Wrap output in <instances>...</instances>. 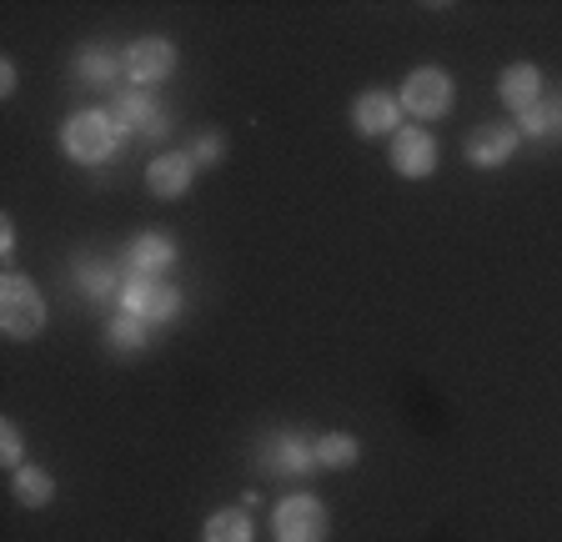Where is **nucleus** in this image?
Returning <instances> with one entry per match:
<instances>
[{
  "label": "nucleus",
  "instance_id": "nucleus-8",
  "mask_svg": "<svg viewBox=\"0 0 562 542\" xmlns=\"http://www.w3.org/2000/svg\"><path fill=\"white\" fill-rule=\"evenodd\" d=\"M171 71H176V46L166 36H140L126 46V81L136 86V91L161 86Z\"/></svg>",
  "mask_w": 562,
  "mask_h": 542
},
{
  "label": "nucleus",
  "instance_id": "nucleus-10",
  "mask_svg": "<svg viewBox=\"0 0 562 542\" xmlns=\"http://www.w3.org/2000/svg\"><path fill=\"white\" fill-rule=\"evenodd\" d=\"M351 131H357V136H397L402 101L392 91H362L351 101Z\"/></svg>",
  "mask_w": 562,
  "mask_h": 542
},
{
  "label": "nucleus",
  "instance_id": "nucleus-12",
  "mask_svg": "<svg viewBox=\"0 0 562 542\" xmlns=\"http://www.w3.org/2000/svg\"><path fill=\"white\" fill-rule=\"evenodd\" d=\"M111 116H116V126L126 131V136H161L171 121L161 116V106H156L146 91H116V106H111Z\"/></svg>",
  "mask_w": 562,
  "mask_h": 542
},
{
  "label": "nucleus",
  "instance_id": "nucleus-16",
  "mask_svg": "<svg viewBox=\"0 0 562 542\" xmlns=\"http://www.w3.org/2000/svg\"><path fill=\"white\" fill-rule=\"evenodd\" d=\"M11 497L21 507H50L56 503V477H50L46 467H31V462H25V467L11 472Z\"/></svg>",
  "mask_w": 562,
  "mask_h": 542
},
{
  "label": "nucleus",
  "instance_id": "nucleus-15",
  "mask_svg": "<svg viewBox=\"0 0 562 542\" xmlns=\"http://www.w3.org/2000/svg\"><path fill=\"white\" fill-rule=\"evenodd\" d=\"M513 126L522 131V142H552V136H562V95H542L538 106L517 111Z\"/></svg>",
  "mask_w": 562,
  "mask_h": 542
},
{
  "label": "nucleus",
  "instance_id": "nucleus-5",
  "mask_svg": "<svg viewBox=\"0 0 562 542\" xmlns=\"http://www.w3.org/2000/svg\"><path fill=\"white\" fill-rule=\"evenodd\" d=\"M116 307L126 312V317H140L146 327H161V321H171L176 312H181V292H176L171 282H156V276H126Z\"/></svg>",
  "mask_w": 562,
  "mask_h": 542
},
{
  "label": "nucleus",
  "instance_id": "nucleus-17",
  "mask_svg": "<svg viewBox=\"0 0 562 542\" xmlns=\"http://www.w3.org/2000/svg\"><path fill=\"white\" fill-rule=\"evenodd\" d=\"M76 71L86 76L91 86H111L116 81H126V50H111V46H91V50H81V66Z\"/></svg>",
  "mask_w": 562,
  "mask_h": 542
},
{
  "label": "nucleus",
  "instance_id": "nucleus-21",
  "mask_svg": "<svg viewBox=\"0 0 562 542\" xmlns=\"http://www.w3.org/2000/svg\"><path fill=\"white\" fill-rule=\"evenodd\" d=\"M76 282H81L91 296H111V302H116V296H121V282H126V276H121V271L111 267V261L86 257L81 267H76Z\"/></svg>",
  "mask_w": 562,
  "mask_h": 542
},
{
  "label": "nucleus",
  "instance_id": "nucleus-14",
  "mask_svg": "<svg viewBox=\"0 0 562 542\" xmlns=\"http://www.w3.org/2000/svg\"><path fill=\"white\" fill-rule=\"evenodd\" d=\"M261 467L267 472H296V477H302V472L316 467V452L302 432H277L267 448H261Z\"/></svg>",
  "mask_w": 562,
  "mask_h": 542
},
{
  "label": "nucleus",
  "instance_id": "nucleus-9",
  "mask_svg": "<svg viewBox=\"0 0 562 542\" xmlns=\"http://www.w3.org/2000/svg\"><path fill=\"white\" fill-rule=\"evenodd\" d=\"M196 171L201 166L191 161V151H156L146 161V191L156 201H181L191 191V181H196Z\"/></svg>",
  "mask_w": 562,
  "mask_h": 542
},
{
  "label": "nucleus",
  "instance_id": "nucleus-11",
  "mask_svg": "<svg viewBox=\"0 0 562 542\" xmlns=\"http://www.w3.org/2000/svg\"><path fill=\"white\" fill-rule=\"evenodd\" d=\"M171 267H176V241L166 232H140L126 247V276H156V282H166Z\"/></svg>",
  "mask_w": 562,
  "mask_h": 542
},
{
  "label": "nucleus",
  "instance_id": "nucleus-4",
  "mask_svg": "<svg viewBox=\"0 0 562 542\" xmlns=\"http://www.w3.org/2000/svg\"><path fill=\"white\" fill-rule=\"evenodd\" d=\"M397 101H402V111L417 116V121H442L447 111H452V101H457V86H452V76H447L442 66H417V71H407Z\"/></svg>",
  "mask_w": 562,
  "mask_h": 542
},
{
  "label": "nucleus",
  "instance_id": "nucleus-7",
  "mask_svg": "<svg viewBox=\"0 0 562 542\" xmlns=\"http://www.w3.org/2000/svg\"><path fill=\"white\" fill-rule=\"evenodd\" d=\"M517 146H522V131H517L513 121H492V126L468 131L462 156H468V166H477V171H497V166H507L517 156Z\"/></svg>",
  "mask_w": 562,
  "mask_h": 542
},
{
  "label": "nucleus",
  "instance_id": "nucleus-20",
  "mask_svg": "<svg viewBox=\"0 0 562 542\" xmlns=\"http://www.w3.org/2000/svg\"><path fill=\"white\" fill-rule=\"evenodd\" d=\"M105 342H111V352L136 357L140 347L151 342V327H146L140 317H126V312H116V317H111V327H105Z\"/></svg>",
  "mask_w": 562,
  "mask_h": 542
},
{
  "label": "nucleus",
  "instance_id": "nucleus-18",
  "mask_svg": "<svg viewBox=\"0 0 562 542\" xmlns=\"http://www.w3.org/2000/svg\"><path fill=\"white\" fill-rule=\"evenodd\" d=\"M316 452V467H327V472H347L357 467V458H362V442L351 432H327V437H316L312 442Z\"/></svg>",
  "mask_w": 562,
  "mask_h": 542
},
{
  "label": "nucleus",
  "instance_id": "nucleus-23",
  "mask_svg": "<svg viewBox=\"0 0 562 542\" xmlns=\"http://www.w3.org/2000/svg\"><path fill=\"white\" fill-rule=\"evenodd\" d=\"M226 156V136H216V131H211V136H196V146H191V161L196 166H216Z\"/></svg>",
  "mask_w": 562,
  "mask_h": 542
},
{
  "label": "nucleus",
  "instance_id": "nucleus-1",
  "mask_svg": "<svg viewBox=\"0 0 562 542\" xmlns=\"http://www.w3.org/2000/svg\"><path fill=\"white\" fill-rule=\"evenodd\" d=\"M121 142H126V131L116 126V116H111L105 106L76 111V116H66V126H60V151H66L76 166L111 161Z\"/></svg>",
  "mask_w": 562,
  "mask_h": 542
},
{
  "label": "nucleus",
  "instance_id": "nucleus-13",
  "mask_svg": "<svg viewBox=\"0 0 562 542\" xmlns=\"http://www.w3.org/2000/svg\"><path fill=\"white\" fill-rule=\"evenodd\" d=\"M497 95H503V106L513 111H527L542 101V71L532 66V60H513V66H503V76H497Z\"/></svg>",
  "mask_w": 562,
  "mask_h": 542
},
{
  "label": "nucleus",
  "instance_id": "nucleus-22",
  "mask_svg": "<svg viewBox=\"0 0 562 542\" xmlns=\"http://www.w3.org/2000/svg\"><path fill=\"white\" fill-rule=\"evenodd\" d=\"M0 462H5V467H25V437H21V427L11 422V417H5V422H0Z\"/></svg>",
  "mask_w": 562,
  "mask_h": 542
},
{
  "label": "nucleus",
  "instance_id": "nucleus-24",
  "mask_svg": "<svg viewBox=\"0 0 562 542\" xmlns=\"http://www.w3.org/2000/svg\"><path fill=\"white\" fill-rule=\"evenodd\" d=\"M0 257H5V261L15 257V222H11V216L0 222Z\"/></svg>",
  "mask_w": 562,
  "mask_h": 542
},
{
  "label": "nucleus",
  "instance_id": "nucleus-3",
  "mask_svg": "<svg viewBox=\"0 0 562 542\" xmlns=\"http://www.w3.org/2000/svg\"><path fill=\"white\" fill-rule=\"evenodd\" d=\"M327 528H331V512L312 493H292L271 507V538L277 542H322Z\"/></svg>",
  "mask_w": 562,
  "mask_h": 542
},
{
  "label": "nucleus",
  "instance_id": "nucleus-19",
  "mask_svg": "<svg viewBox=\"0 0 562 542\" xmlns=\"http://www.w3.org/2000/svg\"><path fill=\"white\" fill-rule=\"evenodd\" d=\"M251 512L246 507H222V512H211L206 528H201V542H251Z\"/></svg>",
  "mask_w": 562,
  "mask_h": 542
},
{
  "label": "nucleus",
  "instance_id": "nucleus-25",
  "mask_svg": "<svg viewBox=\"0 0 562 542\" xmlns=\"http://www.w3.org/2000/svg\"><path fill=\"white\" fill-rule=\"evenodd\" d=\"M0 95H5V101L15 95V60H0Z\"/></svg>",
  "mask_w": 562,
  "mask_h": 542
},
{
  "label": "nucleus",
  "instance_id": "nucleus-2",
  "mask_svg": "<svg viewBox=\"0 0 562 542\" xmlns=\"http://www.w3.org/2000/svg\"><path fill=\"white\" fill-rule=\"evenodd\" d=\"M46 321H50V307L41 296V286L25 271H5L0 276V331L11 342H31V337L46 331Z\"/></svg>",
  "mask_w": 562,
  "mask_h": 542
},
{
  "label": "nucleus",
  "instance_id": "nucleus-6",
  "mask_svg": "<svg viewBox=\"0 0 562 542\" xmlns=\"http://www.w3.org/2000/svg\"><path fill=\"white\" fill-rule=\"evenodd\" d=\"M386 161L392 171L407 181H427L437 171V136L427 126H402L392 142H386Z\"/></svg>",
  "mask_w": 562,
  "mask_h": 542
}]
</instances>
